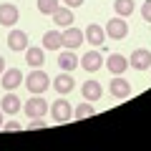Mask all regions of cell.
<instances>
[{
  "mask_svg": "<svg viewBox=\"0 0 151 151\" xmlns=\"http://www.w3.org/2000/svg\"><path fill=\"white\" fill-rule=\"evenodd\" d=\"M25 86H28V91L35 96V93H43V91H48V86H50V78H48V73L45 70H40V68H35V70H30V76L25 78Z\"/></svg>",
  "mask_w": 151,
  "mask_h": 151,
  "instance_id": "1",
  "label": "cell"
},
{
  "mask_svg": "<svg viewBox=\"0 0 151 151\" xmlns=\"http://www.w3.org/2000/svg\"><path fill=\"white\" fill-rule=\"evenodd\" d=\"M86 40V35H83L78 28H73V25H68L63 33H60V45L63 48H68V50H76V48H81V43Z\"/></svg>",
  "mask_w": 151,
  "mask_h": 151,
  "instance_id": "2",
  "label": "cell"
},
{
  "mask_svg": "<svg viewBox=\"0 0 151 151\" xmlns=\"http://www.w3.org/2000/svg\"><path fill=\"white\" fill-rule=\"evenodd\" d=\"M25 116H30V119H35V116H45V111H48V101L43 98V93H35L33 98H28L25 101Z\"/></svg>",
  "mask_w": 151,
  "mask_h": 151,
  "instance_id": "3",
  "label": "cell"
},
{
  "mask_svg": "<svg viewBox=\"0 0 151 151\" xmlns=\"http://www.w3.org/2000/svg\"><path fill=\"white\" fill-rule=\"evenodd\" d=\"M50 116H53L55 124H65V121L73 116V106H70L65 98H58V101L50 106Z\"/></svg>",
  "mask_w": 151,
  "mask_h": 151,
  "instance_id": "4",
  "label": "cell"
},
{
  "mask_svg": "<svg viewBox=\"0 0 151 151\" xmlns=\"http://www.w3.org/2000/svg\"><path fill=\"white\" fill-rule=\"evenodd\" d=\"M106 35L113 38V40H124L126 35H129V25H126L124 18H111V20L106 23Z\"/></svg>",
  "mask_w": 151,
  "mask_h": 151,
  "instance_id": "5",
  "label": "cell"
},
{
  "mask_svg": "<svg viewBox=\"0 0 151 151\" xmlns=\"http://www.w3.org/2000/svg\"><path fill=\"white\" fill-rule=\"evenodd\" d=\"M18 15H20V10H18L13 3H0V25H5V28H15Z\"/></svg>",
  "mask_w": 151,
  "mask_h": 151,
  "instance_id": "6",
  "label": "cell"
},
{
  "mask_svg": "<svg viewBox=\"0 0 151 151\" xmlns=\"http://www.w3.org/2000/svg\"><path fill=\"white\" fill-rule=\"evenodd\" d=\"M81 65H83V70H88V73L101 70V65H103L101 50H86V53L81 55Z\"/></svg>",
  "mask_w": 151,
  "mask_h": 151,
  "instance_id": "7",
  "label": "cell"
},
{
  "mask_svg": "<svg viewBox=\"0 0 151 151\" xmlns=\"http://www.w3.org/2000/svg\"><path fill=\"white\" fill-rule=\"evenodd\" d=\"M20 81H23L20 68H10V70H3V73H0V83H3L5 91H15V88L20 86Z\"/></svg>",
  "mask_w": 151,
  "mask_h": 151,
  "instance_id": "8",
  "label": "cell"
},
{
  "mask_svg": "<svg viewBox=\"0 0 151 151\" xmlns=\"http://www.w3.org/2000/svg\"><path fill=\"white\" fill-rule=\"evenodd\" d=\"M129 65H131V68H136V70H146V68H151V53H149L146 48L134 50V53H131V58H129Z\"/></svg>",
  "mask_w": 151,
  "mask_h": 151,
  "instance_id": "9",
  "label": "cell"
},
{
  "mask_svg": "<svg viewBox=\"0 0 151 151\" xmlns=\"http://www.w3.org/2000/svg\"><path fill=\"white\" fill-rule=\"evenodd\" d=\"M8 48L20 53V50L28 48V33L25 30H10L8 33Z\"/></svg>",
  "mask_w": 151,
  "mask_h": 151,
  "instance_id": "10",
  "label": "cell"
},
{
  "mask_svg": "<svg viewBox=\"0 0 151 151\" xmlns=\"http://www.w3.org/2000/svg\"><path fill=\"white\" fill-rule=\"evenodd\" d=\"M86 40L91 45H96V48H101L103 45V40H106V28H101V25H96V23H91V25L86 28Z\"/></svg>",
  "mask_w": 151,
  "mask_h": 151,
  "instance_id": "11",
  "label": "cell"
},
{
  "mask_svg": "<svg viewBox=\"0 0 151 151\" xmlns=\"http://www.w3.org/2000/svg\"><path fill=\"white\" fill-rule=\"evenodd\" d=\"M106 68L111 70L113 76H121L126 68H129V58H124L121 53H111V55L106 58Z\"/></svg>",
  "mask_w": 151,
  "mask_h": 151,
  "instance_id": "12",
  "label": "cell"
},
{
  "mask_svg": "<svg viewBox=\"0 0 151 151\" xmlns=\"http://www.w3.org/2000/svg\"><path fill=\"white\" fill-rule=\"evenodd\" d=\"M111 93L116 98H126V96H131V83L126 81V78H121V76H113L111 78Z\"/></svg>",
  "mask_w": 151,
  "mask_h": 151,
  "instance_id": "13",
  "label": "cell"
},
{
  "mask_svg": "<svg viewBox=\"0 0 151 151\" xmlns=\"http://www.w3.org/2000/svg\"><path fill=\"white\" fill-rule=\"evenodd\" d=\"M73 86H76V81H73V76H70L68 70L58 73V76H55V81H53V88L58 93H70V91H73Z\"/></svg>",
  "mask_w": 151,
  "mask_h": 151,
  "instance_id": "14",
  "label": "cell"
},
{
  "mask_svg": "<svg viewBox=\"0 0 151 151\" xmlns=\"http://www.w3.org/2000/svg\"><path fill=\"white\" fill-rule=\"evenodd\" d=\"M25 63L30 65V68H43V63H45V50L30 48V45H28V48H25Z\"/></svg>",
  "mask_w": 151,
  "mask_h": 151,
  "instance_id": "15",
  "label": "cell"
},
{
  "mask_svg": "<svg viewBox=\"0 0 151 151\" xmlns=\"http://www.w3.org/2000/svg\"><path fill=\"white\" fill-rule=\"evenodd\" d=\"M81 93H83L86 101H98L101 93H103V88H101V83H98V81H86L81 86Z\"/></svg>",
  "mask_w": 151,
  "mask_h": 151,
  "instance_id": "16",
  "label": "cell"
},
{
  "mask_svg": "<svg viewBox=\"0 0 151 151\" xmlns=\"http://www.w3.org/2000/svg\"><path fill=\"white\" fill-rule=\"evenodd\" d=\"M0 108H3V113H18L20 111V98L13 91H8L5 96H3V101H0Z\"/></svg>",
  "mask_w": 151,
  "mask_h": 151,
  "instance_id": "17",
  "label": "cell"
},
{
  "mask_svg": "<svg viewBox=\"0 0 151 151\" xmlns=\"http://www.w3.org/2000/svg\"><path fill=\"white\" fill-rule=\"evenodd\" d=\"M73 10H68V8H58V10L53 13V23L58 28H68V25H73Z\"/></svg>",
  "mask_w": 151,
  "mask_h": 151,
  "instance_id": "18",
  "label": "cell"
},
{
  "mask_svg": "<svg viewBox=\"0 0 151 151\" xmlns=\"http://www.w3.org/2000/svg\"><path fill=\"white\" fill-rule=\"evenodd\" d=\"M76 65H78V55H76L73 50H63V53L58 55V68L60 70H68V73H70Z\"/></svg>",
  "mask_w": 151,
  "mask_h": 151,
  "instance_id": "19",
  "label": "cell"
},
{
  "mask_svg": "<svg viewBox=\"0 0 151 151\" xmlns=\"http://www.w3.org/2000/svg\"><path fill=\"white\" fill-rule=\"evenodd\" d=\"M43 48L45 50H58L60 48V30H48L43 35Z\"/></svg>",
  "mask_w": 151,
  "mask_h": 151,
  "instance_id": "20",
  "label": "cell"
},
{
  "mask_svg": "<svg viewBox=\"0 0 151 151\" xmlns=\"http://www.w3.org/2000/svg\"><path fill=\"white\" fill-rule=\"evenodd\" d=\"M134 0H113V10L119 13V18H129L134 13Z\"/></svg>",
  "mask_w": 151,
  "mask_h": 151,
  "instance_id": "21",
  "label": "cell"
},
{
  "mask_svg": "<svg viewBox=\"0 0 151 151\" xmlns=\"http://www.w3.org/2000/svg\"><path fill=\"white\" fill-rule=\"evenodd\" d=\"M93 113H96V108L91 106V101H86V103H78V106L73 108V116H76L78 121H81V119H88V116H93Z\"/></svg>",
  "mask_w": 151,
  "mask_h": 151,
  "instance_id": "22",
  "label": "cell"
},
{
  "mask_svg": "<svg viewBox=\"0 0 151 151\" xmlns=\"http://www.w3.org/2000/svg\"><path fill=\"white\" fill-rule=\"evenodd\" d=\"M38 10L43 15H53L58 10V0H38Z\"/></svg>",
  "mask_w": 151,
  "mask_h": 151,
  "instance_id": "23",
  "label": "cell"
},
{
  "mask_svg": "<svg viewBox=\"0 0 151 151\" xmlns=\"http://www.w3.org/2000/svg\"><path fill=\"white\" fill-rule=\"evenodd\" d=\"M141 18L146 23H151V0H144V5H141Z\"/></svg>",
  "mask_w": 151,
  "mask_h": 151,
  "instance_id": "24",
  "label": "cell"
},
{
  "mask_svg": "<svg viewBox=\"0 0 151 151\" xmlns=\"http://www.w3.org/2000/svg\"><path fill=\"white\" fill-rule=\"evenodd\" d=\"M28 129H30V131H35V129H45V121H43V116H35V119H30Z\"/></svg>",
  "mask_w": 151,
  "mask_h": 151,
  "instance_id": "25",
  "label": "cell"
},
{
  "mask_svg": "<svg viewBox=\"0 0 151 151\" xmlns=\"http://www.w3.org/2000/svg\"><path fill=\"white\" fill-rule=\"evenodd\" d=\"M3 129H5L8 134H15V131H23V129H20V124H18V121H8V124H3Z\"/></svg>",
  "mask_w": 151,
  "mask_h": 151,
  "instance_id": "26",
  "label": "cell"
},
{
  "mask_svg": "<svg viewBox=\"0 0 151 151\" xmlns=\"http://www.w3.org/2000/svg\"><path fill=\"white\" fill-rule=\"evenodd\" d=\"M65 3V8H81L83 5V0H63Z\"/></svg>",
  "mask_w": 151,
  "mask_h": 151,
  "instance_id": "27",
  "label": "cell"
},
{
  "mask_svg": "<svg viewBox=\"0 0 151 151\" xmlns=\"http://www.w3.org/2000/svg\"><path fill=\"white\" fill-rule=\"evenodd\" d=\"M3 70H5V58L0 55V73H3Z\"/></svg>",
  "mask_w": 151,
  "mask_h": 151,
  "instance_id": "28",
  "label": "cell"
},
{
  "mask_svg": "<svg viewBox=\"0 0 151 151\" xmlns=\"http://www.w3.org/2000/svg\"><path fill=\"white\" fill-rule=\"evenodd\" d=\"M3 124H5V121H3V108H0V129H3Z\"/></svg>",
  "mask_w": 151,
  "mask_h": 151,
  "instance_id": "29",
  "label": "cell"
}]
</instances>
